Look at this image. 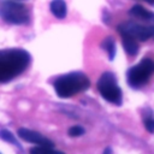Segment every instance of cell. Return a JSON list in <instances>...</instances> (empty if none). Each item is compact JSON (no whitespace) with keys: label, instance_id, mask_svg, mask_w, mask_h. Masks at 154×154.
I'll use <instances>...</instances> for the list:
<instances>
[{"label":"cell","instance_id":"obj_13","mask_svg":"<svg viewBox=\"0 0 154 154\" xmlns=\"http://www.w3.org/2000/svg\"><path fill=\"white\" fill-rule=\"evenodd\" d=\"M83 134H84V129L79 125H75V126L70 128V130H69V135L71 137H77V136H81Z\"/></svg>","mask_w":154,"mask_h":154},{"label":"cell","instance_id":"obj_9","mask_svg":"<svg viewBox=\"0 0 154 154\" xmlns=\"http://www.w3.org/2000/svg\"><path fill=\"white\" fill-rule=\"evenodd\" d=\"M122 37H123V46H124L125 52L130 55H136L138 52L137 40L129 36V35H122Z\"/></svg>","mask_w":154,"mask_h":154},{"label":"cell","instance_id":"obj_4","mask_svg":"<svg viewBox=\"0 0 154 154\" xmlns=\"http://www.w3.org/2000/svg\"><path fill=\"white\" fill-rule=\"evenodd\" d=\"M97 89L101 96L114 105L122 103V90L117 84L116 76L112 72H105L97 81Z\"/></svg>","mask_w":154,"mask_h":154},{"label":"cell","instance_id":"obj_10","mask_svg":"<svg viewBox=\"0 0 154 154\" xmlns=\"http://www.w3.org/2000/svg\"><path fill=\"white\" fill-rule=\"evenodd\" d=\"M51 11L57 18H64L66 16V4L64 0H53L51 2Z\"/></svg>","mask_w":154,"mask_h":154},{"label":"cell","instance_id":"obj_15","mask_svg":"<svg viewBox=\"0 0 154 154\" xmlns=\"http://www.w3.org/2000/svg\"><path fill=\"white\" fill-rule=\"evenodd\" d=\"M144 1H147V2L150 4V5H154V0H144Z\"/></svg>","mask_w":154,"mask_h":154},{"label":"cell","instance_id":"obj_14","mask_svg":"<svg viewBox=\"0 0 154 154\" xmlns=\"http://www.w3.org/2000/svg\"><path fill=\"white\" fill-rule=\"evenodd\" d=\"M144 126L149 132H154V119L148 117L144 119Z\"/></svg>","mask_w":154,"mask_h":154},{"label":"cell","instance_id":"obj_11","mask_svg":"<svg viewBox=\"0 0 154 154\" xmlns=\"http://www.w3.org/2000/svg\"><path fill=\"white\" fill-rule=\"evenodd\" d=\"M102 48L108 53L109 59L113 60V58L116 55V43H114V40L112 37H106L102 41Z\"/></svg>","mask_w":154,"mask_h":154},{"label":"cell","instance_id":"obj_7","mask_svg":"<svg viewBox=\"0 0 154 154\" xmlns=\"http://www.w3.org/2000/svg\"><path fill=\"white\" fill-rule=\"evenodd\" d=\"M18 135L20 138H23L26 142H31V143H35L37 146H43V147H49V148L54 147V143L49 138L42 136L41 134H38L34 130L22 128V129H18Z\"/></svg>","mask_w":154,"mask_h":154},{"label":"cell","instance_id":"obj_3","mask_svg":"<svg viewBox=\"0 0 154 154\" xmlns=\"http://www.w3.org/2000/svg\"><path fill=\"white\" fill-rule=\"evenodd\" d=\"M1 18L11 24H26L29 22V11L25 5L11 0L0 2Z\"/></svg>","mask_w":154,"mask_h":154},{"label":"cell","instance_id":"obj_8","mask_svg":"<svg viewBox=\"0 0 154 154\" xmlns=\"http://www.w3.org/2000/svg\"><path fill=\"white\" fill-rule=\"evenodd\" d=\"M129 13L137 18V19H141V20H148V22H154V13L146 10L143 6L141 5H135L130 8Z\"/></svg>","mask_w":154,"mask_h":154},{"label":"cell","instance_id":"obj_1","mask_svg":"<svg viewBox=\"0 0 154 154\" xmlns=\"http://www.w3.org/2000/svg\"><path fill=\"white\" fill-rule=\"evenodd\" d=\"M30 63V54L22 48L0 51V83L12 81L20 75Z\"/></svg>","mask_w":154,"mask_h":154},{"label":"cell","instance_id":"obj_2","mask_svg":"<svg viewBox=\"0 0 154 154\" xmlns=\"http://www.w3.org/2000/svg\"><path fill=\"white\" fill-rule=\"evenodd\" d=\"M54 89L60 97H71L77 93L84 91L89 88V78L82 72H70L55 78Z\"/></svg>","mask_w":154,"mask_h":154},{"label":"cell","instance_id":"obj_5","mask_svg":"<svg viewBox=\"0 0 154 154\" xmlns=\"http://www.w3.org/2000/svg\"><path fill=\"white\" fill-rule=\"evenodd\" d=\"M153 72L154 63L150 59L146 58L128 71V83L134 88H138L149 79Z\"/></svg>","mask_w":154,"mask_h":154},{"label":"cell","instance_id":"obj_6","mask_svg":"<svg viewBox=\"0 0 154 154\" xmlns=\"http://www.w3.org/2000/svg\"><path fill=\"white\" fill-rule=\"evenodd\" d=\"M120 35H129L136 40L146 41L149 37H154V22L150 25H143L136 22H125L118 25Z\"/></svg>","mask_w":154,"mask_h":154},{"label":"cell","instance_id":"obj_12","mask_svg":"<svg viewBox=\"0 0 154 154\" xmlns=\"http://www.w3.org/2000/svg\"><path fill=\"white\" fill-rule=\"evenodd\" d=\"M0 138H2L4 141L10 142V143H12V144H14V146H17V147L20 148V146H19L18 141L16 140L14 135H13L11 131H8V130H1V131H0Z\"/></svg>","mask_w":154,"mask_h":154}]
</instances>
